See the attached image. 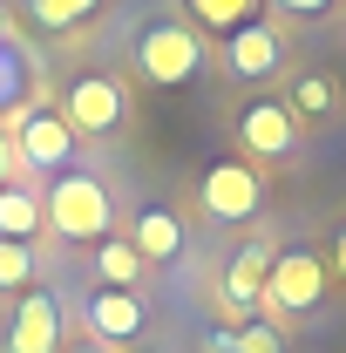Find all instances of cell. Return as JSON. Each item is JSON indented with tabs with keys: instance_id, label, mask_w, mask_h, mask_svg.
<instances>
[{
	"instance_id": "22",
	"label": "cell",
	"mask_w": 346,
	"mask_h": 353,
	"mask_svg": "<svg viewBox=\"0 0 346 353\" xmlns=\"http://www.w3.org/2000/svg\"><path fill=\"white\" fill-rule=\"evenodd\" d=\"M14 176H21V157H14V136L0 130V190H7Z\"/></svg>"
},
{
	"instance_id": "13",
	"label": "cell",
	"mask_w": 346,
	"mask_h": 353,
	"mask_svg": "<svg viewBox=\"0 0 346 353\" xmlns=\"http://www.w3.org/2000/svg\"><path fill=\"white\" fill-rule=\"evenodd\" d=\"M285 109H292L299 123H333V116L346 109V88H340L333 68H299V75H292V95H285Z\"/></svg>"
},
{
	"instance_id": "23",
	"label": "cell",
	"mask_w": 346,
	"mask_h": 353,
	"mask_svg": "<svg viewBox=\"0 0 346 353\" xmlns=\"http://www.w3.org/2000/svg\"><path fill=\"white\" fill-rule=\"evenodd\" d=\"M0 48H14V14L0 7Z\"/></svg>"
},
{
	"instance_id": "24",
	"label": "cell",
	"mask_w": 346,
	"mask_h": 353,
	"mask_svg": "<svg viewBox=\"0 0 346 353\" xmlns=\"http://www.w3.org/2000/svg\"><path fill=\"white\" fill-rule=\"evenodd\" d=\"M333 265L346 272V224H340V238H333Z\"/></svg>"
},
{
	"instance_id": "9",
	"label": "cell",
	"mask_w": 346,
	"mask_h": 353,
	"mask_svg": "<svg viewBox=\"0 0 346 353\" xmlns=\"http://www.w3.org/2000/svg\"><path fill=\"white\" fill-rule=\"evenodd\" d=\"M54 109L68 116L75 143H82V136H116V130H123V116H130V88L116 82V75H102V68H82L75 82L61 88Z\"/></svg>"
},
{
	"instance_id": "21",
	"label": "cell",
	"mask_w": 346,
	"mask_h": 353,
	"mask_svg": "<svg viewBox=\"0 0 346 353\" xmlns=\"http://www.w3.org/2000/svg\"><path fill=\"white\" fill-rule=\"evenodd\" d=\"M21 88H28V68H21V41L0 48V102H21Z\"/></svg>"
},
{
	"instance_id": "16",
	"label": "cell",
	"mask_w": 346,
	"mask_h": 353,
	"mask_svg": "<svg viewBox=\"0 0 346 353\" xmlns=\"http://www.w3.org/2000/svg\"><path fill=\"white\" fill-rule=\"evenodd\" d=\"M41 197L34 190H21V183H7L0 190V238H21V245H34L41 238Z\"/></svg>"
},
{
	"instance_id": "3",
	"label": "cell",
	"mask_w": 346,
	"mask_h": 353,
	"mask_svg": "<svg viewBox=\"0 0 346 353\" xmlns=\"http://www.w3.org/2000/svg\"><path fill=\"white\" fill-rule=\"evenodd\" d=\"M211 61L231 75V82L265 88L285 61H292V28H285V21H272V14H258V21H245V28L217 34V41H211Z\"/></svg>"
},
{
	"instance_id": "14",
	"label": "cell",
	"mask_w": 346,
	"mask_h": 353,
	"mask_svg": "<svg viewBox=\"0 0 346 353\" xmlns=\"http://www.w3.org/2000/svg\"><path fill=\"white\" fill-rule=\"evenodd\" d=\"M143 279H150V259L136 252L130 238H116V231H109V238L95 245V285H116V292H136Z\"/></svg>"
},
{
	"instance_id": "18",
	"label": "cell",
	"mask_w": 346,
	"mask_h": 353,
	"mask_svg": "<svg viewBox=\"0 0 346 353\" xmlns=\"http://www.w3.org/2000/svg\"><path fill=\"white\" fill-rule=\"evenodd\" d=\"M0 292H34V245L0 238Z\"/></svg>"
},
{
	"instance_id": "1",
	"label": "cell",
	"mask_w": 346,
	"mask_h": 353,
	"mask_svg": "<svg viewBox=\"0 0 346 353\" xmlns=\"http://www.w3.org/2000/svg\"><path fill=\"white\" fill-rule=\"evenodd\" d=\"M211 68V41L190 21H143L130 34V75L150 88H183Z\"/></svg>"
},
{
	"instance_id": "2",
	"label": "cell",
	"mask_w": 346,
	"mask_h": 353,
	"mask_svg": "<svg viewBox=\"0 0 346 353\" xmlns=\"http://www.w3.org/2000/svg\"><path fill=\"white\" fill-rule=\"evenodd\" d=\"M41 218L54 238H68V245H102L109 231H116V204H109V183L95 170H61L48 183L41 197Z\"/></svg>"
},
{
	"instance_id": "5",
	"label": "cell",
	"mask_w": 346,
	"mask_h": 353,
	"mask_svg": "<svg viewBox=\"0 0 346 353\" xmlns=\"http://www.w3.org/2000/svg\"><path fill=\"white\" fill-rule=\"evenodd\" d=\"M197 211L211 224H245L265 211V170L258 163H245V157H217L204 163L197 176Z\"/></svg>"
},
{
	"instance_id": "11",
	"label": "cell",
	"mask_w": 346,
	"mask_h": 353,
	"mask_svg": "<svg viewBox=\"0 0 346 353\" xmlns=\"http://www.w3.org/2000/svg\"><path fill=\"white\" fill-rule=\"evenodd\" d=\"M7 353H61V299L54 292H21L7 319Z\"/></svg>"
},
{
	"instance_id": "25",
	"label": "cell",
	"mask_w": 346,
	"mask_h": 353,
	"mask_svg": "<svg viewBox=\"0 0 346 353\" xmlns=\"http://www.w3.org/2000/svg\"><path fill=\"white\" fill-rule=\"evenodd\" d=\"M68 353H116V347H102V340H82V347H68Z\"/></svg>"
},
{
	"instance_id": "6",
	"label": "cell",
	"mask_w": 346,
	"mask_h": 353,
	"mask_svg": "<svg viewBox=\"0 0 346 353\" xmlns=\"http://www.w3.org/2000/svg\"><path fill=\"white\" fill-rule=\"evenodd\" d=\"M0 130L14 136V157H21V170H68V157H75V130H68V116L61 109H48V102H21V109H7V123Z\"/></svg>"
},
{
	"instance_id": "8",
	"label": "cell",
	"mask_w": 346,
	"mask_h": 353,
	"mask_svg": "<svg viewBox=\"0 0 346 353\" xmlns=\"http://www.w3.org/2000/svg\"><path fill=\"white\" fill-rule=\"evenodd\" d=\"M272 259H278V245L272 238H245L231 259H224V279H217V326L231 333V326H245V312H258L265 299V279H272Z\"/></svg>"
},
{
	"instance_id": "12",
	"label": "cell",
	"mask_w": 346,
	"mask_h": 353,
	"mask_svg": "<svg viewBox=\"0 0 346 353\" xmlns=\"http://www.w3.org/2000/svg\"><path fill=\"white\" fill-rule=\"evenodd\" d=\"M130 245L150 265H176V259H183V245H190V231H183V218H176L170 204H143L136 224H130Z\"/></svg>"
},
{
	"instance_id": "4",
	"label": "cell",
	"mask_w": 346,
	"mask_h": 353,
	"mask_svg": "<svg viewBox=\"0 0 346 353\" xmlns=\"http://www.w3.org/2000/svg\"><path fill=\"white\" fill-rule=\"evenodd\" d=\"M326 299V259L312 252V245H285L278 259H272V279H265V299L258 312L278 326V319H299Z\"/></svg>"
},
{
	"instance_id": "17",
	"label": "cell",
	"mask_w": 346,
	"mask_h": 353,
	"mask_svg": "<svg viewBox=\"0 0 346 353\" xmlns=\"http://www.w3.org/2000/svg\"><path fill=\"white\" fill-rule=\"evenodd\" d=\"M95 7H102V0H28V21H34L41 34H68V28H82Z\"/></svg>"
},
{
	"instance_id": "15",
	"label": "cell",
	"mask_w": 346,
	"mask_h": 353,
	"mask_svg": "<svg viewBox=\"0 0 346 353\" xmlns=\"http://www.w3.org/2000/svg\"><path fill=\"white\" fill-rule=\"evenodd\" d=\"M183 21L217 41V34H231V28H245V21H258V0H183Z\"/></svg>"
},
{
	"instance_id": "19",
	"label": "cell",
	"mask_w": 346,
	"mask_h": 353,
	"mask_svg": "<svg viewBox=\"0 0 346 353\" xmlns=\"http://www.w3.org/2000/svg\"><path fill=\"white\" fill-rule=\"evenodd\" d=\"M217 347L224 353H285V333L258 319V326H231V333H217Z\"/></svg>"
},
{
	"instance_id": "20",
	"label": "cell",
	"mask_w": 346,
	"mask_h": 353,
	"mask_svg": "<svg viewBox=\"0 0 346 353\" xmlns=\"http://www.w3.org/2000/svg\"><path fill=\"white\" fill-rule=\"evenodd\" d=\"M272 7V21H326L340 0H265Z\"/></svg>"
},
{
	"instance_id": "7",
	"label": "cell",
	"mask_w": 346,
	"mask_h": 353,
	"mask_svg": "<svg viewBox=\"0 0 346 353\" xmlns=\"http://www.w3.org/2000/svg\"><path fill=\"white\" fill-rule=\"evenodd\" d=\"M305 143V123L285 109V95H252L245 109H238V150H245V163H292Z\"/></svg>"
},
{
	"instance_id": "10",
	"label": "cell",
	"mask_w": 346,
	"mask_h": 353,
	"mask_svg": "<svg viewBox=\"0 0 346 353\" xmlns=\"http://www.w3.org/2000/svg\"><path fill=\"white\" fill-rule=\"evenodd\" d=\"M88 340H102V347H130L150 333V306L136 299V292H116V285H88Z\"/></svg>"
}]
</instances>
